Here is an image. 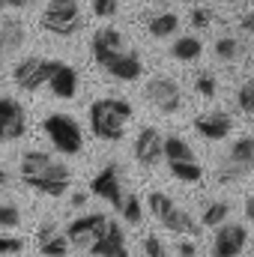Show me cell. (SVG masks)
<instances>
[{
	"instance_id": "obj_1",
	"label": "cell",
	"mask_w": 254,
	"mask_h": 257,
	"mask_svg": "<svg viewBox=\"0 0 254 257\" xmlns=\"http://www.w3.org/2000/svg\"><path fill=\"white\" fill-rule=\"evenodd\" d=\"M18 168H21L24 186H30L33 192L45 194V197H63L72 189V171L42 150H27Z\"/></svg>"
},
{
	"instance_id": "obj_2",
	"label": "cell",
	"mask_w": 254,
	"mask_h": 257,
	"mask_svg": "<svg viewBox=\"0 0 254 257\" xmlns=\"http://www.w3.org/2000/svg\"><path fill=\"white\" fill-rule=\"evenodd\" d=\"M132 120V105L126 99H96L90 105V128L99 141H120L126 135V126Z\"/></svg>"
},
{
	"instance_id": "obj_3",
	"label": "cell",
	"mask_w": 254,
	"mask_h": 257,
	"mask_svg": "<svg viewBox=\"0 0 254 257\" xmlns=\"http://www.w3.org/2000/svg\"><path fill=\"white\" fill-rule=\"evenodd\" d=\"M147 203H150V209H153V215L168 227V230H174V233H183V236H197V230H200V224H194V218H191L186 209H180L168 194L162 192H153L147 197Z\"/></svg>"
},
{
	"instance_id": "obj_4",
	"label": "cell",
	"mask_w": 254,
	"mask_h": 257,
	"mask_svg": "<svg viewBox=\"0 0 254 257\" xmlns=\"http://www.w3.org/2000/svg\"><path fill=\"white\" fill-rule=\"evenodd\" d=\"M42 128L51 138V144L60 153H66V156H78L84 150V135H81V126H78L75 117H69V114H51V117H45Z\"/></svg>"
},
{
	"instance_id": "obj_5",
	"label": "cell",
	"mask_w": 254,
	"mask_h": 257,
	"mask_svg": "<svg viewBox=\"0 0 254 257\" xmlns=\"http://www.w3.org/2000/svg\"><path fill=\"white\" fill-rule=\"evenodd\" d=\"M42 27L57 36H72L81 27V0H48L42 12Z\"/></svg>"
},
{
	"instance_id": "obj_6",
	"label": "cell",
	"mask_w": 254,
	"mask_h": 257,
	"mask_svg": "<svg viewBox=\"0 0 254 257\" xmlns=\"http://www.w3.org/2000/svg\"><path fill=\"white\" fill-rule=\"evenodd\" d=\"M144 96H147V99H150L162 114H177V111L183 108V93H180L177 81H174V78H165V75L150 78V81H147Z\"/></svg>"
},
{
	"instance_id": "obj_7",
	"label": "cell",
	"mask_w": 254,
	"mask_h": 257,
	"mask_svg": "<svg viewBox=\"0 0 254 257\" xmlns=\"http://www.w3.org/2000/svg\"><path fill=\"white\" fill-rule=\"evenodd\" d=\"M54 63L57 60H51V57H24L21 63H15L12 78H15V84L21 90H39V87L48 84Z\"/></svg>"
},
{
	"instance_id": "obj_8",
	"label": "cell",
	"mask_w": 254,
	"mask_h": 257,
	"mask_svg": "<svg viewBox=\"0 0 254 257\" xmlns=\"http://www.w3.org/2000/svg\"><path fill=\"white\" fill-rule=\"evenodd\" d=\"M90 254L93 257H129V248H126V233L117 221H105L102 233L90 242Z\"/></svg>"
},
{
	"instance_id": "obj_9",
	"label": "cell",
	"mask_w": 254,
	"mask_h": 257,
	"mask_svg": "<svg viewBox=\"0 0 254 257\" xmlns=\"http://www.w3.org/2000/svg\"><path fill=\"white\" fill-rule=\"evenodd\" d=\"M24 132H27V111L15 99L0 96V141H18Z\"/></svg>"
},
{
	"instance_id": "obj_10",
	"label": "cell",
	"mask_w": 254,
	"mask_h": 257,
	"mask_svg": "<svg viewBox=\"0 0 254 257\" xmlns=\"http://www.w3.org/2000/svg\"><path fill=\"white\" fill-rule=\"evenodd\" d=\"M90 192L99 194L102 200H108L111 206H123V186H120V171L117 165H105L102 171H96V177L90 180Z\"/></svg>"
},
{
	"instance_id": "obj_11",
	"label": "cell",
	"mask_w": 254,
	"mask_h": 257,
	"mask_svg": "<svg viewBox=\"0 0 254 257\" xmlns=\"http://www.w3.org/2000/svg\"><path fill=\"white\" fill-rule=\"evenodd\" d=\"M90 51H93V60L99 66H108L120 51H123V33L117 27H102L93 33L90 39Z\"/></svg>"
},
{
	"instance_id": "obj_12",
	"label": "cell",
	"mask_w": 254,
	"mask_h": 257,
	"mask_svg": "<svg viewBox=\"0 0 254 257\" xmlns=\"http://www.w3.org/2000/svg\"><path fill=\"white\" fill-rule=\"evenodd\" d=\"M135 159L141 165H147V168H153L156 162L165 159V138L159 135V128L147 126L138 132V138H135Z\"/></svg>"
},
{
	"instance_id": "obj_13",
	"label": "cell",
	"mask_w": 254,
	"mask_h": 257,
	"mask_svg": "<svg viewBox=\"0 0 254 257\" xmlns=\"http://www.w3.org/2000/svg\"><path fill=\"white\" fill-rule=\"evenodd\" d=\"M245 242H248V230H245L242 224H224V227H218V233H215V239H212V257L242 254Z\"/></svg>"
},
{
	"instance_id": "obj_14",
	"label": "cell",
	"mask_w": 254,
	"mask_h": 257,
	"mask_svg": "<svg viewBox=\"0 0 254 257\" xmlns=\"http://www.w3.org/2000/svg\"><path fill=\"white\" fill-rule=\"evenodd\" d=\"M251 168H254V141L239 138L230 147V156H227V165H224V180L245 177V174H251Z\"/></svg>"
},
{
	"instance_id": "obj_15",
	"label": "cell",
	"mask_w": 254,
	"mask_h": 257,
	"mask_svg": "<svg viewBox=\"0 0 254 257\" xmlns=\"http://www.w3.org/2000/svg\"><path fill=\"white\" fill-rule=\"evenodd\" d=\"M105 221H108V215H102V212L81 215V218L69 221V227H66V236H69V242H75V245H90V242H93V239L102 233Z\"/></svg>"
},
{
	"instance_id": "obj_16",
	"label": "cell",
	"mask_w": 254,
	"mask_h": 257,
	"mask_svg": "<svg viewBox=\"0 0 254 257\" xmlns=\"http://www.w3.org/2000/svg\"><path fill=\"white\" fill-rule=\"evenodd\" d=\"M48 87H51V93H54L57 99H75V96H78V87H81L75 66L60 63V60H57V63H54V69H51Z\"/></svg>"
},
{
	"instance_id": "obj_17",
	"label": "cell",
	"mask_w": 254,
	"mask_h": 257,
	"mask_svg": "<svg viewBox=\"0 0 254 257\" xmlns=\"http://www.w3.org/2000/svg\"><path fill=\"white\" fill-rule=\"evenodd\" d=\"M36 242H39V251L42 257H66L69 254V236L57 230L54 221H45L36 233Z\"/></svg>"
},
{
	"instance_id": "obj_18",
	"label": "cell",
	"mask_w": 254,
	"mask_h": 257,
	"mask_svg": "<svg viewBox=\"0 0 254 257\" xmlns=\"http://www.w3.org/2000/svg\"><path fill=\"white\" fill-rule=\"evenodd\" d=\"M111 78H117V81H138L141 75H144V63H141V57L138 54H132V51H120L114 60L108 66H102Z\"/></svg>"
},
{
	"instance_id": "obj_19",
	"label": "cell",
	"mask_w": 254,
	"mask_h": 257,
	"mask_svg": "<svg viewBox=\"0 0 254 257\" xmlns=\"http://www.w3.org/2000/svg\"><path fill=\"white\" fill-rule=\"evenodd\" d=\"M24 36H27V30L18 18H0V60L12 57L24 45Z\"/></svg>"
},
{
	"instance_id": "obj_20",
	"label": "cell",
	"mask_w": 254,
	"mask_h": 257,
	"mask_svg": "<svg viewBox=\"0 0 254 257\" xmlns=\"http://www.w3.org/2000/svg\"><path fill=\"white\" fill-rule=\"evenodd\" d=\"M194 128H197L206 141H221V138L230 135V117H227L224 111H209V114H203V117L194 120Z\"/></svg>"
},
{
	"instance_id": "obj_21",
	"label": "cell",
	"mask_w": 254,
	"mask_h": 257,
	"mask_svg": "<svg viewBox=\"0 0 254 257\" xmlns=\"http://www.w3.org/2000/svg\"><path fill=\"white\" fill-rule=\"evenodd\" d=\"M200 54H203V45H200L197 36H180V39L174 42V48H171V57L180 60V63H191V60H197Z\"/></svg>"
},
{
	"instance_id": "obj_22",
	"label": "cell",
	"mask_w": 254,
	"mask_h": 257,
	"mask_svg": "<svg viewBox=\"0 0 254 257\" xmlns=\"http://www.w3.org/2000/svg\"><path fill=\"white\" fill-rule=\"evenodd\" d=\"M177 30H180V18L174 12H162V15H156L150 21V36L153 39H165V36H171Z\"/></svg>"
},
{
	"instance_id": "obj_23",
	"label": "cell",
	"mask_w": 254,
	"mask_h": 257,
	"mask_svg": "<svg viewBox=\"0 0 254 257\" xmlns=\"http://www.w3.org/2000/svg\"><path fill=\"white\" fill-rule=\"evenodd\" d=\"M171 174H174L180 183H200L203 168H200L194 159H180V162H171Z\"/></svg>"
},
{
	"instance_id": "obj_24",
	"label": "cell",
	"mask_w": 254,
	"mask_h": 257,
	"mask_svg": "<svg viewBox=\"0 0 254 257\" xmlns=\"http://www.w3.org/2000/svg\"><path fill=\"white\" fill-rule=\"evenodd\" d=\"M242 54H245V45L233 36H224L215 42V57H221V60H239Z\"/></svg>"
},
{
	"instance_id": "obj_25",
	"label": "cell",
	"mask_w": 254,
	"mask_h": 257,
	"mask_svg": "<svg viewBox=\"0 0 254 257\" xmlns=\"http://www.w3.org/2000/svg\"><path fill=\"white\" fill-rule=\"evenodd\" d=\"M165 159L168 162H180V159H194V153H191V147L183 141V138H165Z\"/></svg>"
},
{
	"instance_id": "obj_26",
	"label": "cell",
	"mask_w": 254,
	"mask_h": 257,
	"mask_svg": "<svg viewBox=\"0 0 254 257\" xmlns=\"http://www.w3.org/2000/svg\"><path fill=\"white\" fill-rule=\"evenodd\" d=\"M227 215H230V206H227L224 200H215V203H209V206H206V212H203L200 224H206V227H218V224H224V221H227Z\"/></svg>"
},
{
	"instance_id": "obj_27",
	"label": "cell",
	"mask_w": 254,
	"mask_h": 257,
	"mask_svg": "<svg viewBox=\"0 0 254 257\" xmlns=\"http://www.w3.org/2000/svg\"><path fill=\"white\" fill-rule=\"evenodd\" d=\"M120 212H123V218H126L129 224H138V221L144 218L141 197H138V194H126V197H123V206H120Z\"/></svg>"
},
{
	"instance_id": "obj_28",
	"label": "cell",
	"mask_w": 254,
	"mask_h": 257,
	"mask_svg": "<svg viewBox=\"0 0 254 257\" xmlns=\"http://www.w3.org/2000/svg\"><path fill=\"white\" fill-rule=\"evenodd\" d=\"M21 224V212L12 203H0V230H12Z\"/></svg>"
},
{
	"instance_id": "obj_29",
	"label": "cell",
	"mask_w": 254,
	"mask_h": 257,
	"mask_svg": "<svg viewBox=\"0 0 254 257\" xmlns=\"http://www.w3.org/2000/svg\"><path fill=\"white\" fill-rule=\"evenodd\" d=\"M236 105H239V111L254 114V81H248V84L239 87V93H236Z\"/></svg>"
},
{
	"instance_id": "obj_30",
	"label": "cell",
	"mask_w": 254,
	"mask_h": 257,
	"mask_svg": "<svg viewBox=\"0 0 254 257\" xmlns=\"http://www.w3.org/2000/svg\"><path fill=\"white\" fill-rule=\"evenodd\" d=\"M194 90H197L203 99H212V96H215V78H212V72H200V75L194 78Z\"/></svg>"
},
{
	"instance_id": "obj_31",
	"label": "cell",
	"mask_w": 254,
	"mask_h": 257,
	"mask_svg": "<svg viewBox=\"0 0 254 257\" xmlns=\"http://www.w3.org/2000/svg\"><path fill=\"white\" fill-rule=\"evenodd\" d=\"M90 6H93L96 18H111V15H117L120 0H90Z\"/></svg>"
},
{
	"instance_id": "obj_32",
	"label": "cell",
	"mask_w": 254,
	"mask_h": 257,
	"mask_svg": "<svg viewBox=\"0 0 254 257\" xmlns=\"http://www.w3.org/2000/svg\"><path fill=\"white\" fill-rule=\"evenodd\" d=\"M21 248H24V239H21V236L0 233V254H18Z\"/></svg>"
},
{
	"instance_id": "obj_33",
	"label": "cell",
	"mask_w": 254,
	"mask_h": 257,
	"mask_svg": "<svg viewBox=\"0 0 254 257\" xmlns=\"http://www.w3.org/2000/svg\"><path fill=\"white\" fill-rule=\"evenodd\" d=\"M191 27H197V30H203V27H209L212 24V9H203L200 3H197V9H191Z\"/></svg>"
},
{
	"instance_id": "obj_34",
	"label": "cell",
	"mask_w": 254,
	"mask_h": 257,
	"mask_svg": "<svg viewBox=\"0 0 254 257\" xmlns=\"http://www.w3.org/2000/svg\"><path fill=\"white\" fill-rule=\"evenodd\" d=\"M144 257H168V251H165V245H162L159 236H147L144 239Z\"/></svg>"
},
{
	"instance_id": "obj_35",
	"label": "cell",
	"mask_w": 254,
	"mask_h": 257,
	"mask_svg": "<svg viewBox=\"0 0 254 257\" xmlns=\"http://www.w3.org/2000/svg\"><path fill=\"white\" fill-rule=\"evenodd\" d=\"M239 27H242L245 33H251V36H254V9H251V12H245V15L239 18Z\"/></svg>"
},
{
	"instance_id": "obj_36",
	"label": "cell",
	"mask_w": 254,
	"mask_h": 257,
	"mask_svg": "<svg viewBox=\"0 0 254 257\" xmlns=\"http://www.w3.org/2000/svg\"><path fill=\"white\" fill-rule=\"evenodd\" d=\"M27 3H33V0H0L3 9H21V6H27Z\"/></svg>"
},
{
	"instance_id": "obj_37",
	"label": "cell",
	"mask_w": 254,
	"mask_h": 257,
	"mask_svg": "<svg viewBox=\"0 0 254 257\" xmlns=\"http://www.w3.org/2000/svg\"><path fill=\"white\" fill-rule=\"evenodd\" d=\"M180 257H194V242H180Z\"/></svg>"
},
{
	"instance_id": "obj_38",
	"label": "cell",
	"mask_w": 254,
	"mask_h": 257,
	"mask_svg": "<svg viewBox=\"0 0 254 257\" xmlns=\"http://www.w3.org/2000/svg\"><path fill=\"white\" fill-rule=\"evenodd\" d=\"M72 203H75V206L87 203V194H84V192H75V194H72Z\"/></svg>"
},
{
	"instance_id": "obj_39",
	"label": "cell",
	"mask_w": 254,
	"mask_h": 257,
	"mask_svg": "<svg viewBox=\"0 0 254 257\" xmlns=\"http://www.w3.org/2000/svg\"><path fill=\"white\" fill-rule=\"evenodd\" d=\"M245 215H248V218L254 221V194L248 197V200H245Z\"/></svg>"
},
{
	"instance_id": "obj_40",
	"label": "cell",
	"mask_w": 254,
	"mask_h": 257,
	"mask_svg": "<svg viewBox=\"0 0 254 257\" xmlns=\"http://www.w3.org/2000/svg\"><path fill=\"white\" fill-rule=\"evenodd\" d=\"M0 186H6V171H0Z\"/></svg>"
},
{
	"instance_id": "obj_41",
	"label": "cell",
	"mask_w": 254,
	"mask_h": 257,
	"mask_svg": "<svg viewBox=\"0 0 254 257\" xmlns=\"http://www.w3.org/2000/svg\"><path fill=\"white\" fill-rule=\"evenodd\" d=\"M180 3H191V6H197V3H203V0H180Z\"/></svg>"
},
{
	"instance_id": "obj_42",
	"label": "cell",
	"mask_w": 254,
	"mask_h": 257,
	"mask_svg": "<svg viewBox=\"0 0 254 257\" xmlns=\"http://www.w3.org/2000/svg\"><path fill=\"white\" fill-rule=\"evenodd\" d=\"M218 3H242V0H218Z\"/></svg>"
}]
</instances>
